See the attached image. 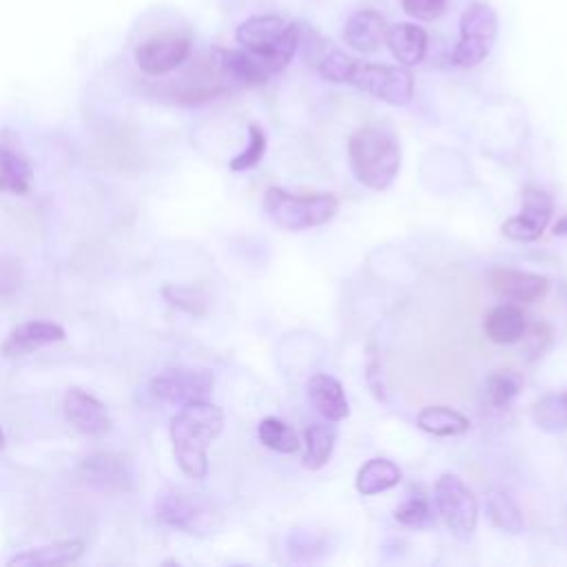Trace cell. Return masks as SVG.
<instances>
[{"label": "cell", "instance_id": "obj_25", "mask_svg": "<svg viewBox=\"0 0 567 567\" xmlns=\"http://www.w3.org/2000/svg\"><path fill=\"white\" fill-rule=\"evenodd\" d=\"M532 421L545 432L567 430V393H549L532 408Z\"/></svg>", "mask_w": 567, "mask_h": 567}, {"label": "cell", "instance_id": "obj_26", "mask_svg": "<svg viewBox=\"0 0 567 567\" xmlns=\"http://www.w3.org/2000/svg\"><path fill=\"white\" fill-rule=\"evenodd\" d=\"M485 507H488V516L490 521L507 532V534H521L523 527H525V518H523V512L518 510V505L512 501V496L507 492H492L485 501Z\"/></svg>", "mask_w": 567, "mask_h": 567}, {"label": "cell", "instance_id": "obj_28", "mask_svg": "<svg viewBox=\"0 0 567 567\" xmlns=\"http://www.w3.org/2000/svg\"><path fill=\"white\" fill-rule=\"evenodd\" d=\"M523 375L516 371H494L485 382V393L492 406L507 408L523 391Z\"/></svg>", "mask_w": 567, "mask_h": 567}, {"label": "cell", "instance_id": "obj_23", "mask_svg": "<svg viewBox=\"0 0 567 567\" xmlns=\"http://www.w3.org/2000/svg\"><path fill=\"white\" fill-rule=\"evenodd\" d=\"M417 426L435 437H459L470 430L468 417L446 406H428L419 413Z\"/></svg>", "mask_w": 567, "mask_h": 567}, {"label": "cell", "instance_id": "obj_5", "mask_svg": "<svg viewBox=\"0 0 567 567\" xmlns=\"http://www.w3.org/2000/svg\"><path fill=\"white\" fill-rule=\"evenodd\" d=\"M340 202L331 193H289L270 186L264 193L266 217L284 231H309L329 224L338 215Z\"/></svg>", "mask_w": 567, "mask_h": 567}, {"label": "cell", "instance_id": "obj_24", "mask_svg": "<svg viewBox=\"0 0 567 567\" xmlns=\"http://www.w3.org/2000/svg\"><path fill=\"white\" fill-rule=\"evenodd\" d=\"M338 441V430L335 426L329 424H313L307 430V452H304V468L309 470H322L335 450Z\"/></svg>", "mask_w": 567, "mask_h": 567}, {"label": "cell", "instance_id": "obj_29", "mask_svg": "<svg viewBox=\"0 0 567 567\" xmlns=\"http://www.w3.org/2000/svg\"><path fill=\"white\" fill-rule=\"evenodd\" d=\"M162 296L164 300L184 311V313H191V315H202L204 309H206V298L200 289L195 287H180V284H167V287L162 289Z\"/></svg>", "mask_w": 567, "mask_h": 567}, {"label": "cell", "instance_id": "obj_12", "mask_svg": "<svg viewBox=\"0 0 567 567\" xmlns=\"http://www.w3.org/2000/svg\"><path fill=\"white\" fill-rule=\"evenodd\" d=\"M78 477L103 492H127L133 488V463L125 454L94 452L81 461Z\"/></svg>", "mask_w": 567, "mask_h": 567}, {"label": "cell", "instance_id": "obj_30", "mask_svg": "<svg viewBox=\"0 0 567 567\" xmlns=\"http://www.w3.org/2000/svg\"><path fill=\"white\" fill-rule=\"evenodd\" d=\"M266 153V136L259 125L248 127V145L246 149L231 160V171H248L261 162Z\"/></svg>", "mask_w": 567, "mask_h": 567}, {"label": "cell", "instance_id": "obj_15", "mask_svg": "<svg viewBox=\"0 0 567 567\" xmlns=\"http://www.w3.org/2000/svg\"><path fill=\"white\" fill-rule=\"evenodd\" d=\"M65 413L72 426L87 437H103L111 428V419L105 404L81 388L67 391Z\"/></svg>", "mask_w": 567, "mask_h": 567}, {"label": "cell", "instance_id": "obj_20", "mask_svg": "<svg viewBox=\"0 0 567 567\" xmlns=\"http://www.w3.org/2000/svg\"><path fill=\"white\" fill-rule=\"evenodd\" d=\"M525 331H527V320L516 304H501L492 309L483 320L485 338L499 346H510L521 342Z\"/></svg>", "mask_w": 567, "mask_h": 567}, {"label": "cell", "instance_id": "obj_10", "mask_svg": "<svg viewBox=\"0 0 567 567\" xmlns=\"http://www.w3.org/2000/svg\"><path fill=\"white\" fill-rule=\"evenodd\" d=\"M193 43L182 34H162L145 41L136 50V65L145 76L158 78L182 67L191 56Z\"/></svg>", "mask_w": 567, "mask_h": 567}, {"label": "cell", "instance_id": "obj_17", "mask_svg": "<svg viewBox=\"0 0 567 567\" xmlns=\"http://www.w3.org/2000/svg\"><path fill=\"white\" fill-rule=\"evenodd\" d=\"M386 19L375 10H360L355 12L344 28V41L351 50L360 54H375L386 45L388 34Z\"/></svg>", "mask_w": 567, "mask_h": 567}, {"label": "cell", "instance_id": "obj_31", "mask_svg": "<svg viewBox=\"0 0 567 567\" xmlns=\"http://www.w3.org/2000/svg\"><path fill=\"white\" fill-rule=\"evenodd\" d=\"M430 501L424 494H410L397 510L395 518L408 527H421L430 521Z\"/></svg>", "mask_w": 567, "mask_h": 567}, {"label": "cell", "instance_id": "obj_8", "mask_svg": "<svg viewBox=\"0 0 567 567\" xmlns=\"http://www.w3.org/2000/svg\"><path fill=\"white\" fill-rule=\"evenodd\" d=\"M435 503L439 516L457 538L468 541L474 534L479 521V505L472 490L463 483V479L450 472L441 474L435 485Z\"/></svg>", "mask_w": 567, "mask_h": 567}, {"label": "cell", "instance_id": "obj_19", "mask_svg": "<svg viewBox=\"0 0 567 567\" xmlns=\"http://www.w3.org/2000/svg\"><path fill=\"white\" fill-rule=\"evenodd\" d=\"M386 45L399 65L415 67L424 63L428 54V34L413 23L391 25L386 34Z\"/></svg>", "mask_w": 567, "mask_h": 567}, {"label": "cell", "instance_id": "obj_21", "mask_svg": "<svg viewBox=\"0 0 567 567\" xmlns=\"http://www.w3.org/2000/svg\"><path fill=\"white\" fill-rule=\"evenodd\" d=\"M85 552V543L78 538L72 541H58V543H50V545H41V547H32L25 549L17 556H12L8 560L10 567H39V565H69L74 560H78Z\"/></svg>", "mask_w": 567, "mask_h": 567}, {"label": "cell", "instance_id": "obj_6", "mask_svg": "<svg viewBox=\"0 0 567 567\" xmlns=\"http://www.w3.org/2000/svg\"><path fill=\"white\" fill-rule=\"evenodd\" d=\"M499 34V17L488 3H472L459 21V43L452 52V63L459 69L479 67L492 52Z\"/></svg>", "mask_w": 567, "mask_h": 567}, {"label": "cell", "instance_id": "obj_2", "mask_svg": "<svg viewBox=\"0 0 567 567\" xmlns=\"http://www.w3.org/2000/svg\"><path fill=\"white\" fill-rule=\"evenodd\" d=\"M224 430V413L208 399L182 406L171 421V443L180 470L189 479L208 472V448Z\"/></svg>", "mask_w": 567, "mask_h": 567}, {"label": "cell", "instance_id": "obj_9", "mask_svg": "<svg viewBox=\"0 0 567 567\" xmlns=\"http://www.w3.org/2000/svg\"><path fill=\"white\" fill-rule=\"evenodd\" d=\"M215 377L208 368H167L151 379V395L164 404L186 406L204 402L213 393Z\"/></svg>", "mask_w": 567, "mask_h": 567}, {"label": "cell", "instance_id": "obj_33", "mask_svg": "<svg viewBox=\"0 0 567 567\" xmlns=\"http://www.w3.org/2000/svg\"><path fill=\"white\" fill-rule=\"evenodd\" d=\"M6 446V435H3V428H0V448Z\"/></svg>", "mask_w": 567, "mask_h": 567}, {"label": "cell", "instance_id": "obj_3", "mask_svg": "<svg viewBox=\"0 0 567 567\" xmlns=\"http://www.w3.org/2000/svg\"><path fill=\"white\" fill-rule=\"evenodd\" d=\"M349 158L355 178L373 189L386 191L402 169V147L386 125H364L349 140Z\"/></svg>", "mask_w": 567, "mask_h": 567}, {"label": "cell", "instance_id": "obj_27", "mask_svg": "<svg viewBox=\"0 0 567 567\" xmlns=\"http://www.w3.org/2000/svg\"><path fill=\"white\" fill-rule=\"evenodd\" d=\"M257 437L268 450H275V452H281V454H293V452L300 450L298 435L287 424L275 419V417H266V419L259 421Z\"/></svg>", "mask_w": 567, "mask_h": 567}, {"label": "cell", "instance_id": "obj_1", "mask_svg": "<svg viewBox=\"0 0 567 567\" xmlns=\"http://www.w3.org/2000/svg\"><path fill=\"white\" fill-rule=\"evenodd\" d=\"M318 69L329 83L353 85L393 107L408 105L415 94V78L404 65L362 63L344 52L331 50L320 58Z\"/></svg>", "mask_w": 567, "mask_h": 567}, {"label": "cell", "instance_id": "obj_7", "mask_svg": "<svg viewBox=\"0 0 567 567\" xmlns=\"http://www.w3.org/2000/svg\"><path fill=\"white\" fill-rule=\"evenodd\" d=\"M156 518L173 529L184 534H208L220 521L213 505L197 494H186L178 490H169L158 494L156 499Z\"/></svg>", "mask_w": 567, "mask_h": 567}, {"label": "cell", "instance_id": "obj_11", "mask_svg": "<svg viewBox=\"0 0 567 567\" xmlns=\"http://www.w3.org/2000/svg\"><path fill=\"white\" fill-rule=\"evenodd\" d=\"M554 213V200L549 193L527 186L521 195V213L505 220L501 233L514 242H536Z\"/></svg>", "mask_w": 567, "mask_h": 567}, {"label": "cell", "instance_id": "obj_32", "mask_svg": "<svg viewBox=\"0 0 567 567\" xmlns=\"http://www.w3.org/2000/svg\"><path fill=\"white\" fill-rule=\"evenodd\" d=\"M450 0H402V8L408 17L417 19V21H435L439 19Z\"/></svg>", "mask_w": 567, "mask_h": 567}, {"label": "cell", "instance_id": "obj_18", "mask_svg": "<svg viewBox=\"0 0 567 567\" xmlns=\"http://www.w3.org/2000/svg\"><path fill=\"white\" fill-rule=\"evenodd\" d=\"M307 393H309L311 406L327 421L338 424V421H344L351 415L344 388H342V384L335 377L324 375V373L313 375L309 379V384H307Z\"/></svg>", "mask_w": 567, "mask_h": 567}, {"label": "cell", "instance_id": "obj_34", "mask_svg": "<svg viewBox=\"0 0 567 567\" xmlns=\"http://www.w3.org/2000/svg\"><path fill=\"white\" fill-rule=\"evenodd\" d=\"M563 296H565V300H567V287H565V289H563Z\"/></svg>", "mask_w": 567, "mask_h": 567}, {"label": "cell", "instance_id": "obj_16", "mask_svg": "<svg viewBox=\"0 0 567 567\" xmlns=\"http://www.w3.org/2000/svg\"><path fill=\"white\" fill-rule=\"evenodd\" d=\"M63 340H65V329L61 324L43 322V320L28 322L10 333V338L3 344V355L10 360L25 357L30 353H36V351L58 344Z\"/></svg>", "mask_w": 567, "mask_h": 567}, {"label": "cell", "instance_id": "obj_4", "mask_svg": "<svg viewBox=\"0 0 567 567\" xmlns=\"http://www.w3.org/2000/svg\"><path fill=\"white\" fill-rule=\"evenodd\" d=\"M235 41L266 69L268 76H275L287 69L298 54L302 34L296 23L266 14L244 21L235 32Z\"/></svg>", "mask_w": 567, "mask_h": 567}, {"label": "cell", "instance_id": "obj_13", "mask_svg": "<svg viewBox=\"0 0 567 567\" xmlns=\"http://www.w3.org/2000/svg\"><path fill=\"white\" fill-rule=\"evenodd\" d=\"M34 169L19 136L12 129L0 131V193L25 195L32 189Z\"/></svg>", "mask_w": 567, "mask_h": 567}, {"label": "cell", "instance_id": "obj_14", "mask_svg": "<svg viewBox=\"0 0 567 567\" xmlns=\"http://www.w3.org/2000/svg\"><path fill=\"white\" fill-rule=\"evenodd\" d=\"M490 287L494 296L514 304H532L547 296L549 279L538 272L516 268H494L490 275Z\"/></svg>", "mask_w": 567, "mask_h": 567}, {"label": "cell", "instance_id": "obj_22", "mask_svg": "<svg viewBox=\"0 0 567 567\" xmlns=\"http://www.w3.org/2000/svg\"><path fill=\"white\" fill-rule=\"evenodd\" d=\"M402 481V470L388 461V459H371L368 463H364L357 472V492L364 496H373L379 492H386L395 485H399Z\"/></svg>", "mask_w": 567, "mask_h": 567}]
</instances>
